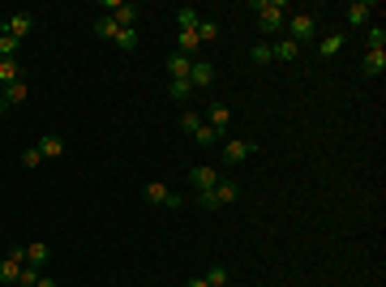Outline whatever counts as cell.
<instances>
[{
  "instance_id": "6da1fadb",
  "label": "cell",
  "mask_w": 386,
  "mask_h": 287,
  "mask_svg": "<svg viewBox=\"0 0 386 287\" xmlns=\"http://www.w3.org/2000/svg\"><path fill=\"white\" fill-rule=\"evenodd\" d=\"M257 13V31L262 35H275L283 22H288V0H253L249 5Z\"/></svg>"
},
{
  "instance_id": "7a4b0ae2",
  "label": "cell",
  "mask_w": 386,
  "mask_h": 287,
  "mask_svg": "<svg viewBox=\"0 0 386 287\" xmlns=\"http://www.w3.org/2000/svg\"><path fill=\"white\" fill-rule=\"evenodd\" d=\"M236 197H241V185H236V180H223V176H219L215 189L198 193V206H202V211H223V206H232Z\"/></svg>"
},
{
  "instance_id": "3957f363",
  "label": "cell",
  "mask_w": 386,
  "mask_h": 287,
  "mask_svg": "<svg viewBox=\"0 0 386 287\" xmlns=\"http://www.w3.org/2000/svg\"><path fill=\"white\" fill-rule=\"evenodd\" d=\"M318 35V17L314 13H292L288 17V39L292 43H305V39H314Z\"/></svg>"
},
{
  "instance_id": "277c9868",
  "label": "cell",
  "mask_w": 386,
  "mask_h": 287,
  "mask_svg": "<svg viewBox=\"0 0 386 287\" xmlns=\"http://www.w3.org/2000/svg\"><path fill=\"white\" fill-rule=\"evenodd\" d=\"M22 270H26V249H9L0 257V283H17Z\"/></svg>"
},
{
  "instance_id": "5b68a950",
  "label": "cell",
  "mask_w": 386,
  "mask_h": 287,
  "mask_svg": "<svg viewBox=\"0 0 386 287\" xmlns=\"http://www.w3.org/2000/svg\"><path fill=\"white\" fill-rule=\"evenodd\" d=\"M103 13H112V22L120 26H138V5H124V0H103Z\"/></svg>"
},
{
  "instance_id": "8992f818",
  "label": "cell",
  "mask_w": 386,
  "mask_h": 287,
  "mask_svg": "<svg viewBox=\"0 0 386 287\" xmlns=\"http://www.w3.org/2000/svg\"><path fill=\"white\" fill-rule=\"evenodd\" d=\"M142 193H146V202H150V206H168V211H176V206H180V197L163 185V180H150Z\"/></svg>"
},
{
  "instance_id": "52a82bcc",
  "label": "cell",
  "mask_w": 386,
  "mask_h": 287,
  "mask_svg": "<svg viewBox=\"0 0 386 287\" xmlns=\"http://www.w3.org/2000/svg\"><path fill=\"white\" fill-rule=\"evenodd\" d=\"M31 31H35V17L31 13H13V17H5V26H0V35H13L17 43L31 35Z\"/></svg>"
},
{
  "instance_id": "ba28073f",
  "label": "cell",
  "mask_w": 386,
  "mask_h": 287,
  "mask_svg": "<svg viewBox=\"0 0 386 287\" xmlns=\"http://www.w3.org/2000/svg\"><path fill=\"white\" fill-rule=\"evenodd\" d=\"M360 73H365V77H382L386 73V47H369L365 60H360Z\"/></svg>"
},
{
  "instance_id": "9c48e42d",
  "label": "cell",
  "mask_w": 386,
  "mask_h": 287,
  "mask_svg": "<svg viewBox=\"0 0 386 287\" xmlns=\"http://www.w3.org/2000/svg\"><path fill=\"white\" fill-rule=\"evenodd\" d=\"M189 180L198 185V193H206V189H215V185H219V172H215V167H206V163H193V167H189Z\"/></svg>"
},
{
  "instance_id": "30bf717a",
  "label": "cell",
  "mask_w": 386,
  "mask_h": 287,
  "mask_svg": "<svg viewBox=\"0 0 386 287\" xmlns=\"http://www.w3.org/2000/svg\"><path fill=\"white\" fill-rule=\"evenodd\" d=\"M211 82H215V65H211V60H193V69H189V86H193V90L202 86V90H206Z\"/></svg>"
},
{
  "instance_id": "8fae6325",
  "label": "cell",
  "mask_w": 386,
  "mask_h": 287,
  "mask_svg": "<svg viewBox=\"0 0 386 287\" xmlns=\"http://www.w3.org/2000/svg\"><path fill=\"white\" fill-rule=\"evenodd\" d=\"M253 150H257L253 142H223V163H232V167H236V163H245V159H249Z\"/></svg>"
},
{
  "instance_id": "7c38bea8",
  "label": "cell",
  "mask_w": 386,
  "mask_h": 287,
  "mask_svg": "<svg viewBox=\"0 0 386 287\" xmlns=\"http://www.w3.org/2000/svg\"><path fill=\"white\" fill-rule=\"evenodd\" d=\"M202 116H206V124H211V129H219V133H223V129L232 124V112H227V103H211V108H206Z\"/></svg>"
},
{
  "instance_id": "4fadbf2b",
  "label": "cell",
  "mask_w": 386,
  "mask_h": 287,
  "mask_svg": "<svg viewBox=\"0 0 386 287\" xmlns=\"http://www.w3.org/2000/svg\"><path fill=\"white\" fill-rule=\"evenodd\" d=\"M189 69H193V60H189V56H180V51H172V56H168V73H172V82H189Z\"/></svg>"
},
{
  "instance_id": "5bb4252c",
  "label": "cell",
  "mask_w": 386,
  "mask_h": 287,
  "mask_svg": "<svg viewBox=\"0 0 386 287\" xmlns=\"http://www.w3.org/2000/svg\"><path fill=\"white\" fill-rule=\"evenodd\" d=\"M35 150L43 154V159H61V154H65V142H61L56 133H43V138L35 142Z\"/></svg>"
},
{
  "instance_id": "9a60e30c",
  "label": "cell",
  "mask_w": 386,
  "mask_h": 287,
  "mask_svg": "<svg viewBox=\"0 0 386 287\" xmlns=\"http://www.w3.org/2000/svg\"><path fill=\"white\" fill-rule=\"evenodd\" d=\"M344 13H348V22H352V26H369V17H373L378 9L369 5V0H356V5H348Z\"/></svg>"
},
{
  "instance_id": "2e32d148",
  "label": "cell",
  "mask_w": 386,
  "mask_h": 287,
  "mask_svg": "<svg viewBox=\"0 0 386 287\" xmlns=\"http://www.w3.org/2000/svg\"><path fill=\"white\" fill-rule=\"evenodd\" d=\"M271 51H275V60H279V65H292V60L300 56V43H292V39H279V43H271Z\"/></svg>"
},
{
  "instance_id": "e0dca14e",
  "label": "cell",
  "mask_w": 386,
  "mask_h": 287,
  "mask_svg": "<svg viewBox=\"0 0 386 287\" xmlns=\"http://www.w3.org/2000/svg\"><path fill=\"white\" fill-rule=\"evenodd\" d=\"M47 257H51V249H47L43 240H35V245H26V266H35V270H43V266H47Z\"/></svg>"
},
{
  "instance_id": "ac0fdd59",
  "label": "cell",
  "mask_w": 386,
  "mask_h": 287,
  "mask_svg": "<svg viewBox=\"0 0 386 287\" xmlns=\"http://www.w3.org/2000/svg\"><path fill=\"white\" fill-rule=\"evenodd\" d=\"M193 142H198V146H219V142H223V133H219V129H211V124L202 120V124L193 129Z\"/></svg>"
},
{
  "instance_id": "d6986e66",
  "label": "cell",
  "mask_w": 386,
  "mask_h": 287,
  "mask_svg": "<svg viewBox=\"0 0 386 287\" xmlns=\"http://www.w3.org/2000/svg\"><path fill=\"white\" fill-rule=\"evenodd\" d=\"M249 60H253V65H271V60H275V51H271V39H257V43L249 47Z\"/></svg>"
},
{
  "instance_id": "ffe728a7",
  "label": "cell",
  "mask_w": 386,
  "mask_h": 287,
  "mask_svg": "<svg viewBox=\"0 0 386 287\" xmlns=\"http://www.w3.org/2000/svg\"><path fill=\"white\" fill-rule=\"evenodd\" d=\"M198 22H202V13H198L193 5H185V9H176V26H180V31H198Z\"/></svg>"
},
{
  "instance_id": "44dd1931",
  "label": "cell",
  "mask_w": 386,
  "mask_h": 287,
  "mask_svg": "<svg viewBox=\"0 0 386 287\" xmlns=\"http://www.w3.org/2000/svg\"><path fill=\"white\" fill-rule=\"evenodd\" d=\"M335 51H344V31H330V35L318 43V56H335Z\"/></svg>"
},
{
  "instance_id": "7402d4cb",
  "label": "cell",
  "mask_w": 386,
  "mask_h": 287,
  "mask_svg": "<svg viewBox=\"0 0 386 287\" xmlns=\"http://www.w3.org/2000/svg\"><path fill=\"white\" fill-rule=\"evenodd\" d=\"M9 82H22V65L0 56V86H9Z\"/></svg>"
},
{
  "instance_id": "603a6c76",
  "label": "cell",
  "mask_w": 386,
  "mask_h": 287,
  "mask_svg": "<svg viewBox=\"0 0 386 287\" xmlns=\"http://www.w3.org/2000/svg\"><path fill=\"white\" fill-rule=\"evenodd\" d=\"M198 39H202V47H206V43H215V39H219V22L202 17V22H198Z\"/></svg>"
},
{
  "instance_id": "cb8c5ba5",
  "label": "cell",
  "mask_w": 386,
  "mask_h": 287,
  "mask_svg": "<svg viewBox=\"0 0 386 287\" xmlns=\"http://www.w3.org/2000/svg\"><path fill=\"white\" fill-rule=\"evenodd\" d=\"M0 95H5V108H13V103H22V99H26V82H9Z\"/></svg>"
},
{
  "instance_id": "d4e9b609",
  "label": "cell",
  "mask_w": 386,
  "mask_h": 287,
  "mask_svg": "<svg viewBox=\"0 0 386 287\" xmlns=\"http://www.w3.org/2000/svg\"><path fill=\"white\" fill-rule=\"evenodd\" d=\"M95 35H99V39H116V35H120V26H116L112 17H99V22H95Z\"/></svg>"
},
{
  "instance_id": "484cf974",
  "label": "cell",
  "mask_w": 386,
  "mask_h": 287,
  "mask_svg": "<svg viewBox=\"0 0 386 287\" xmlns=\"http://www.w3.org/2000/svg\"><path fill=\"white\" fill-rule=\"evenodd\" d=\"M134 43H138V26H124V31L116 35V47L120 51H134Z\"/></svg>"
},
{
  "instance_id": "4316f807",
  "label": "cell",
  "mask_w": 386,
  "mask_h": 287,
  "mask_svg": "<svg viewBox=\"0 0 386 287\" xmlns=\"http://www.w3.org/2000/svg\"><path fill=\"white\" fill-rule=\"evenodd\" d=\"M202 124V112H193V108H185V112H180V129H185V133L193 138V129Z\"/></svg>"
},
{
  "instance_id": "83f0119b",
  "label": "cell",
  "mask_w": 386,
  "mask_h": 287,
  "mask_svg": "<svg viewBox=\"0 0 386 287\" xmlns=\"http://www.w3.org/2000/svg\"><path fill=\"white\" fill-rule=\"evenodd\" d=\"M17 51H22V43H17L13 35H0V56H5V60H13Z\"/></svg>"
},
{
  "instance_id": "f1b7e54d",
  "label": "cell",
  "mask_w": 386,
  "mask_h": 287,
  "mask_svg": "<svg viewBox=\"0 0 386 287\" xmlns=\"http://www.w3.org/2000/svg\"><path fill=\"white\" fill-rule=\"evenodd\" d=\"M206 283H211V287H227V266H211V270H206Z\"/></svg>"
},
{
  "instance_id": "f546056e",
  "label": "cell",
  "mask_w": 386,
  "mask_h": 287,
  "mask_svg": "<svg viewBox=\"0 0 386 287\" xmlns=\"http://www.w3.org/2000/svg\"><path fill=\"white\" fill-rule=\"evenodd\" d=\"M189 90H193L189 82H168V95H172L176 103H185V99H189Z\"/></svg>"
},
{
  "instance_id": "4dcf8cb0",
  "label": "cell",
  "mask_w": 386,
  "mask_h": 287,
  "mask_svg": "<svg viewBox=\"0 0 386 287\" xmlns=\"http://www.w3.org/2000/svg\"><path fill=\"white\" fill-rule=\"evenodd\" d=\"M39 163H43V154H39L35 146H31V150H22V167H39Z\"/></svg>"
},
{
  "instance_id": "1f68e13d",
  "label": "cell",
  "mask_w": 386,
  "mask_h": 287,
  "mask_svg": "<svg viewBox=\"0 0 386 287\" xmlns=\"http://www.w3.org/2000/svg\"><path fill=\"white\" fill-rule=\"evenodd\" d=\"M369 47H386V31H382V22L369 26Z\"/></svg>"
},
{
  "instance_id": "d6a6232c",
  "label": "cell",
  "mask_w": 386,
  "mask_h": 287,
  "mask_svg": "<svg viewBox=\"0 0 386 287\" xmlns=\"http://www.w3.org/2000/svg\"><path fill=\"white\" fill-rule=\"evenodd\" d=\"M35 287H56V279H47V274H39V283Z\"/></svg>"
},
{
  "instance_id": "836d02e7",
  "label": "cell",
  "mask_w": 386,
  "mask_h": 287,
  "mask_svg": "<svg viewBox=\"0 0 386 287\" xmlns=\"http://www.w3.org/2000/svg\"><path fill=\"white\" fill-rule=\"evenodd\" d=\"M185 287H211V283H206V279H189Z\"/></svg>"
},
{
  "instance_id": "e575fe53",
  "label": "cell",
  "mask_w": 386,
  "mask_h": 287,
  "mask_svg": "<svg viewBox=\"0 0 386 287\" xmlns=\"http://www.w3.org/2000/svg\"><path fill=\"white\" fill-rule=\"evenodd\" d=\"M5 112H9V108H5V95H0V116H5Z\"/></svg>"
},
{
  "instance_id": "d590c367",
  "label": "cell",
  "mask_w": 386,
  "mask_h": 287,
  "mask_svg": "<svg viewBox=\"0 0 386 287\" xmlns=\"http://www.w3.org/2000/svg\"><path fill=\"white\" fill-rule=\"evenodd\" d=\"M0 287H5V283H0Z\"/></svg>"
}]
</instances>
